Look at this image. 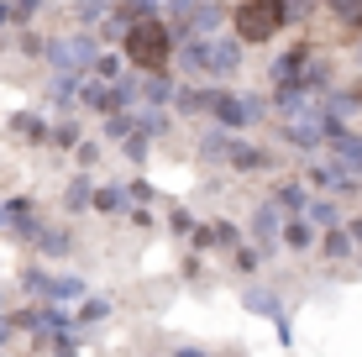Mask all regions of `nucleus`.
Wrapping results in <instances>:
<instances>
[{
    "mask_svg": "<svg viewBox=\"0 0 362 357\" xmlns=\"http://www.w3.org/2000/svg\"><path fill=\"white\" fill-rule=\"evenodd\" d=\"M168 53H173V42H168V27H163V21H136V27L127 32V58H132V69L163 74V69H168Z\"/></svg>",
    "mask_w": 362,
    "mask_h": 357,
    "instance_id": "nucleus-1",
    "label": "nucleus"
},
{
    "mask_svg": "<svg viewBox=\"0 0 362 357\" xmlns=\"http://www.w3.org/2000/svg\"><path fill=\"white\" fill-rule=\"evenodd\" d=\"M231 27H236L242 42H268V37H279V27H284V0H242Z\"/></svg>",
    "mask_w": 362,
    "mask_h": 357,
    "instance_id": "nucleus-2",
    "label": "nucleus"
}]
</instances>
